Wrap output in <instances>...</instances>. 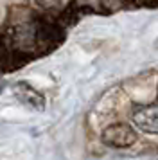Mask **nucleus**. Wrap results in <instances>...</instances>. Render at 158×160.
I'll list each match as a JSON object with an SVG mask.
<instances>
[{"mask_svg":"<svg viewBox=\"0 0 158 160\" xmlns=\"http://www.w3.org/2000/svg\"><path fill=\"white\" fill-rule=\"evenodd\" d=\"M0 90H2V88H0Z\"/></svg>","mask_w":158,"mask_h":160,"instance_id":"6","label":"nucleus"},{"mask_svg":"<svg viewBox=\"0 0 158 160\" xmlns=\"http://www.w3.org/2000/svg\"><path fill=\"white\" fill-rule=\"evenodd\" d=\"M133 122L146 133H158V104L136 110L133 113Z\"/></svg>","mask_w":158,"mask_h":160,"instance_id":"2","label":"nucleus"},{"mask_svg":"<svg viewBox=\"0 0 158 160\" xmlns=\"http://www.w3.org/2000/svg\"><path fill=\"white\" fill-rule=\"evenodd\" d=\"M155 47H156V49H158V40H156V42H155Z\"/></svg>","mask_w":158,"mask_h":160,"instance_id":"5","label":"nucleus"},{"mask_svg":"<svg viewBox=\"0 0 158 160\" xmlns=\"http://www.w3.org/2000/svg\"><path fill=\"white\" fill-rule=\"evenodd\" d=\"M135 140H136L135 131L128 124L117 122L108 126L106 130L102 131V142L111 146V148H129V146L135 144Z\"/></svg>","mask_w":158,"mask_h":160,"instance_id":"1","label":"nucleus"},{"mask_svg":"<svg viewBox=\"0 0 158 160\" xmlns=\"http://www.w3.org/2000/svg\"><path fill=\"white\" fill-rule=\"evenodd\" d=\"M34 2L43 9H54V8H57V6H61L63 0H34Z\"/></svg>","mask_w":158,"mask_h":160,"instance_id":"4","label":"nucleus"},{"mask_svg":"<svg viewBox=\"0 0 158 160\" xmlns=\"http://www.w3.org/2000/svg\"><path fill=\"white\" fill-rule=\"evenodd\" d=\"M13 90H14V95H16L23 104H27L29 108L40 110V112L45 108V97H43L38 90H34L31 85H27V83H16Z\"/></svg>","mask_w":158,"mask_h":160,"instance_id":"3","label":"nucleus"}]
</instances>
